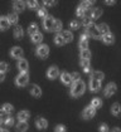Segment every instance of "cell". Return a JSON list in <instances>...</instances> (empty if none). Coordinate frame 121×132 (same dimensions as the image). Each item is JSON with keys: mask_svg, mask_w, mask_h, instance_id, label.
Returning a JSON list of instances; mask_svg holds the SVG:
<instances>
[{"mask_svg": "<svg viewBox=\"0 0 121 132\" xmlns=\"http://www.w3.org/2000/svg\"><path fill=\"white\" fill-rule=\"evenodd\" d=\"M85 89H86V86H85V83L80 79V81L74 82V83L72 84L71 94H72L73 97H80V96H82V94L85 93Z\"/></svg>", "mask_w": 121, "mask_h": 132, "instance_id": "cell-1", "label": "cell"}, {"mask_svg": "<svg viewBox=\"0 0 121 132\" xmlns=\"http://www.w3.org/2000/svg\"><path fill=\"white\" fill-rule=\"evenodd\" d=\"M86 34L88 37H91V38H95V39H100L101 38V34L99 31V29H97V25H95L93 23L91 24L90 27L86 28Z\"/></svg>", "mask_w": 121, "mask_h": 132, "instance_id": "cell-2", "label": "cell"}, {"mask_svg": "<svg viewBox=\"0 0 121 132\" xmlns=\"http://www.w3.org/2000/svg\"><path fill=\"white\" fill-rule=\"evenodd\" d=\"M28 82H29V76H28V73H19L18 77L15 78V83H17L19 87L27 86Z\"/></svg>", "mask_w": 121, "mask_h": 132, "instance_id": "cell-3", "label": "cell"}, {"mask_svg": "<svg viewBox=\"0 0 121 132\" xmlns=\"http://www.w3.org/2000/svg\"><path fill=\"white\" fill-rule=\"evenodd\" d=\"M48 54H49V47L48 45L42 44L37 48V55L39 58H46V57H48Z\"/></svg>", "mask_w": 121, "mask_h": 132, "instance_id": "cell-4", "label": "cell"}, {"mask_svg": "<svg viewBox=\"0 0 121 132\" xmlns=\"http://www.w3.org/2000/svg\"><path fill=\"white\" fill-rule=\"evenodd\" d=\"M117 91V87H116V84L115 83H109L107 86H106V88H105V96L106 97H111L112 94H115Z\"/></svg>", "mask_w": 121, "mask_h": 132, "instance_id": "cell-5", "label": "cell"}, {"mask_svg": "<svg viewBox=\"0 0 121 132\" xmlns=\"http://www.w3.org/2000/svg\"><path fill=\"white\" fill-rule=\"evenodd\" d=\"M58 74H59V71H58V68H57L56 65H53V67H49V68H48L47 77H48L49 79H54V78H57V77H58Z\"/></svg>", "mask_w": 121, "mask_h": 132, "instance_id": "cell-6", "label": "cell"}, {"mask_svg": "<svg viewBox=\"0 0 121 132\" xmlns=\"http://www.w3.org/2000/svg\"><path fill=\"white\" fill-rule=\"evenodd\" d=\"M95 113H96V108H93L90 104V106H88L87 108H85V111H83V118H86V120L92 118V117L95 116Z\"/></svg>", "mask_w": 121, "mask_h": 132, "instance_id": "cell-7", "label": "cell"}, {"mask_svg": "<svg viewBox=\"0 0 121 132\" xmlns=\"http://www.w3.org/2000/svg\"><path fill=\"white\" fill-rule=\"evenodd\" d=\"M101 88V82L100 81H96L93 78L90 79V89L91 92H99Z\"/></svg>", "mask_w": 121, "mask_h": 132, "instance_id": "cell-8", "label": "cell"}, {"mask_svg": "<svg viewBox=\"0 0 121 132\" xmlns=\"http://www.w3.org/2000/svg\"><path fill=\"white\" fill-rule=\"evenodd\" d=\"M53 23H54V19L52 18V16H47L44 20H43V25H44V28H46V30L50 31L52 30V28H53Z\"/></svg>", "mask_w": 121, "mask_h": 132, "instance_id": "cell-9", "label": "cell"}, {"mask_svg": "<svg viewBox=\"0 0 121 132\" xmlns=\"http://www.w3.org/2000/svg\"><path fill=\"white\" fill-rule=\"evenodd\" d=\"M35 126L39 128V130H46L48 127V122L46 118H42V117H38L37 121H35Z\"/></svg>", "mask_w": 121, "mask_h": 132, "instance_id": "cell-10", "label": "cell"}, {"mask_svg": "<svg viewBox=\"0 0 121 132\" xmlns=\"http://www.w3.org/2000/svg\"><path fill=\"white\" fill-rule=\"evenodd\" d=\"M28 62L25 59H19L18 62V69L20 71V73H27L28 72Z\"/></svg>", "mask_w": 121, "mask_h": 132, "instance_id": "cell-11", "label": "cell"}, {"mask_svg": "<svg viewBox=\"0 0 121 132\" xmlns=\"http://www.w3.org/2000/svg\"><path fill=\"white\" fill-rule=\"evenodd\" d=\"M13 8H14V10L17 11V13L23 11L25 9V3L24 1H14L13 3Z\"/></svg>", "mask_w": 121, "mask_h": 132, "instance_id": "cell-12", "label": "cell"}, {"mask_svg": "<svg viewBox=\"0 0 121 132\" xmlns=\"http://www.w3.org/2000/svg\"><path fill=\"white\" fill-rule=\"evenodd\" d=\"M10 23L6 16H0V30H6L9 28Z\"/></svg>", "mask_w": 121, "mask_h": 132, "instance_id": "cell-13", "label": "cell"}, {"mask_svg": "<svg viewBox=\"0 0 121 132\" xmlns=\"http://www.w3.org/2000/svg\"><path fill=\"white\" fill-rule=\"evenodd\" d=\"M97 29L100 31V34L103 37V35H106V34H109L110 33V28H109V25L107 24H100V25H97Z\"/></svg>", "mask_w": 121, "mask_h": 132, "instance_id": "cell-14", "label": "cell"}, {"mask_svg": "<svg viewBox=\"0 0 121 132\" xmlns=\"http://www.w3.org/2000/svg\"><path fill=\"white\" fill-rule=\"evenodd\" d=\"M11 57H13V58H20V59H21V57H23V49L19 48V47H14V48L11 49Z\"/></svg>", "mask_w": 121, "mask_h": 132, "instance_id": "cell-15", "label": "cell"}, {"mask_svg": "<svg viewBox=\"0 0 121 132\" xmlns=\"http://www.w3.org/2000/svg\"><path fill=\"white\" fill-rule=\"evenodd\" d=\"M30 93H32V96H34V97H40V96H42V89H40L39 86L33 84L32 88H30Z\"/></svg>", "mask_w": 121, "mask_h": 132, "instance_id": "cell-16", "label": "cell"}, {"mask_svg": "<svg viewBox=\"0 0 121 132\" xmlns=\"http://www.w3.org/2000/svg\"><path fill=\"white\" fill-rule=\"evenodd\" d=\"M61 35H62V38H63L64 43H70V42H72V39H73L72 33H71V31H68V30L62 31V33H61Z\"/></svg>", "mask_w": 121, "mask_h": 132, "instance_id": "cell-17", "label": "cell"}, {"mask_svg": "<svg viewBox=\"0 0 121 132\" xmlns=\"http://www.w3.org/2000/svg\"><path fill=\"white\" fill-rule=\"evenodd\" d=\"M101 15H102V9L100 8H96V9H93L92 10V14H91V20H96V19H99Z\"/></svg>", "mask_w": 121, "mask_h": 132, "instance_id": "cell-18", "label": "cell"}, {"mask_svg": "<svg viewBox=\"0 0 121 132\" xmlns=\"http://www.w3.org/2000/svg\"><path fill=\"white\" fill-rule=\"evenodd\" d=\"M28 118H29V112L28 111H20L18 113V120H19V122H27Z\"/></svg>", "mask_w": 121, "mask_h": 132, "instance_id": "cell-19", "label": "cell"}, {"mask_svg": "<svg viewBox=\"0 0 121 132\" xmlns=\"http://www.w3.org/2000/svg\"><path fill=\"white\" fill-rule=\"evenodd\" d=\"M111 112H112V114H115V116H120L121 114L120 103H114V104H112V107H111Z\"/></svg>", "mask_w": 121, "mask_h": 132, "instance_id": "cell-20", "label": "cell"}, {"mask_svg": "<svg viewBox=\"0 0 121 132\" xmlns=\"http://www.w3.org/2000/svg\"><path fill=\"white\" fill-rule=\"evenodd\" d=\"M61 81L63 82L64 84H71V74L70 73H67V72H63L62 74H61Z\"/></svg>", "mask_w": 121, "mask_h": 132, "instance_id": "cell-21", "label": "cell"}, {"mask_svg": "<svg viewBox=\"0 0 121 132\" xmlns=\"http://www.w3.org/2000/svg\"><path fill=\"white\" fill-rule=\"evenodd\" d=\"M91 78H93V79H96V81H102L103 78H105V76H103V73L102 72H99V71H93L92 72V74H91Z\"/></svg>", "mask_w": 121, "mask_h": 132, "instance_id": "cell-22", "label": "cell"}, {"mask_svg": "<svg viewBox=\"0 0 121 132\" xmlns=\"http://www.w3.org/2000/svg\"><path fill=\"white\" fill-rule=\"evenodd\" d=\"M80 64H81V67H82V69H83V72H86V73L90 72V61H87V59H81Z\"/></svg>", "mask_w": 121, "mask_h": 132, "instance_id": "cell-23", "label": "cell"}, {"mask_svg": "<svg viewBox=\"0 0 121 132\" xmlns=\"http://www.w3.org/2000/svg\"><path fill=\"white\" fill-rule=\"evenodd\" d=\"M102 40H103V43H106V44H112L115 42V38H114V35L111 33H109V34H106V35L102 37Z\"/></svg>", "mask_w": 121, "mask_h": 132, "instance_id": "cell-24", "label": "cell"}, {"mask_svg": "<svg viewBox=\"0 0 121 132\" xmlns=\"http://www.w3.org/2000/svg\"><path fill=\"white\" fill-rule=\"evenodd\" d=\"M38 33V25L35 24V23H33V24H30L29 28H28V34L29 35H34V34H37Z\"/></svg>", "mask_w": 121, "mask_h": 132, "instance_id": "cell-25", "label": "cell"}, {"mask_svg": "<svg viewBox=\"0 0 121 132\" xmlns=\"http://www.w3.org/2000/svg\"><path fill=\"white\" fill-rule=\"evenodd\" d=\"M23 34H24V31L21 29V27H17V28L14 29V37H15L17 39H21V38H23Z\"/></svg>", "mask_w": 121, "mask_h": 132, "instance_id": "cell-26", "label": "cell"}, {"mask_svg": "<svg viewBox=\"0 0 121 132\" xmlns=\"http://www.w3.org/2000/svg\"><path fill=\"white\" fill-rule=\"evenodd\" d=\"M6 18H8V20H9L10 24H17V23H18V15H17L15 13H10Z\"/></svg>", "mask_w": 121, "mask_h": 132, "instance_id": "cell-27", "label": "cell"}, {"mask_svg": "<svg viewBox=\"0 0 121 132\" xmlns=\"http://www.w3.org/2000/svg\"><path fill=\"white\" fill-rule=\"evenodd\" d=\"M17 130L20 132H25L28 130V123H27V122H19V123L17 125Z\"/></svg>", "mask_w": 121, "mask_h": 132, "instance_id": "cell-28", "label": "cell"}, {"mask_svg": "<svg viewBox=\"0 0 121 132\" xmlns=\"http://www.w3.org/2000/svg\"><path fill=\"white\" fill-rule=\"evenodd\" d=\"M61 30H62V21L61 20H54L52 31H61Z\"/></svg>", "mask_w": 121, "mask_h": 132, "instance_id": "cell-29", "label": "cell"}, {"mask_svg": "<svg viewBox=\"0 0 121 132\" xmlns=\"http://www.w3.org/2000/svg\"><path fill=\"white\" fill-rule=\"evenodd\" d=\"M3 122H4V125H5L6 127H10V126L14 125V118L10 117V116H6L5 118H3Z\"/></svg>", "mask_w": 121, "mask_h": 132, "instance_id": "cell-30", "label": "cell"}, {"mask_svg": "<svg viewBox=\"0 0 121 132\" xmlns=\"http://www.w3.org/2000/svg\"><path fill=\"white\" fill-rule=\"evenodd\" d=\"M38 16L46 19V18L48 16V11H47V9H46V8H38Z\"/></svg>", "mask_w": 121, "mask_h": 132, "instance_id": "cell-31", "label": "cell"}, {"mask_svg": "<svg viewBox=\"0 0 121 132\" xmlns=\"http://www.w3.org/2000/svg\"><path fill=\"white\" fill-rule=\"evenodd\" d=\"M1 108H3V112H4V113H8V114H9V113H11V112H13V110H14V108H13V106H11L10 103H5V104L1 107Z\"/></svg>", "mask_w": 121, "mask_h": 132, "instance_id": "cell-32", "label": "cell"}, {"mask_svg": "<svg viewBox=\"0 0 121 132\" xmlns=\"http://www.w3.org/2000/svg\"><path fill=\"white\" fill-rule=\"evenodd\" d=\"M92 5H93V1H83V3H81L80 6H81V8H82V9H83L85 11H86V10H88V9H90Z\"/></svg>", "mask_w": 121, "mask_h": 132, "instance_id": "cell-33", "label": "cell"}, {"mask_svg": "<svg viewBox=\"0 0 121 132\" xmlns=\"http://www.w3.org/2000/svg\"><path fill=\"white\" fill-rule=\"evenodd\" d=\"M42 40H43V35H42L40 33H37V34H34V35L32 37V42H33V43H40Z\"/></svg>", "mask_w": 121, "mask_h": 132, "instance_id": "cell-34", "label": "cell"}, {"mask_svg": "<svg viewBox=\"0 0 121 132\" xmlns=\"http://www.w3.org/2000/svg\"><path fill=\"white\" fill-rule=\"evenodd\" d=\"M90 57H91V52L87 49V51H81V59H87L90 61Z\"/></svg>", "mask_w": 121, "mask_h": 132, "instance_id": "cell-35", "label": "cell"}, {"mask_svg": "<svg viewBox=\"0 0 121 132\" xmlns=\"http://www.w3.org/2000/svg\"><path fill=\"white\" fill-rule=\"evenodd\" d=\"M101 104H102V102H101L100 98H93L92 102H91V106L93 108H99V107H101Z\"/></svg>", "mask_w": 121, "mask_h": 132, "instance_id": "cell-36", "label": "cell"}, {"mask_svg": "<svg viewBox=\"0 0 121 132\" xmlns=\"http://www.w3.org/2000/svg\"><path fill=\"white\" fill-rule=\"evenodd\" d=\"M54 43H56L57 45H63V44H64V40H63V38H62L61 34H57V35L54 37Z\"/></svg>", "mask_w": 121, "mask_h": 132, "instance_id": "cell-37", "label": "cell"}, {"mask_svg": "<svg viewBox=\"0 0 121 132\" xmlns=\"http://www.w3.org/2000/svg\"><path fill=\"white\" fill-rule=\"evenodd\" d=\"M27 5L29 6L32 10L38 9V3H37V1H32V0H29V1H27Z\"/></svg>", "mask_w": 121, "mask_h": 132, "instance_id": "cell-38", "label": "cell"}, {"mask_svg": "<svg viewBox=\"0 0 121 132\" xmlns=\"http://www.w3.org/2000/svg\"><path fill=\"white\" fill-rule=\"evenodd\" d=\"M80 49L81 51H87V49H88V42L80 40Z\"/></svg>", "mask_w": 121, "mask_h": 132, "instance_id": "cell-39", "label": "cell"}, {"mask_svg": "<svg viewBox=\"0 0 121 132\" xmlns=\"http://www.w3.org/2000/svg\"><path fill=\"white\" fill-rule=\"evenodd\" d=\"M76 14H77V16H78V18H82V19H83V18H85V14H86V11L83 10L81 6H78V8H77V11H76Z\"/></svg>", "mask_w": 121, "mask_h": 132, "instance_id": "cell-40", "label": "cell"}, {"mask_svg": "<svg viewBox=\"0 0 121 132\" xmlns=\"http://www.w3.org/2000/svg\"><path fill=\"white\" fill-rule=\"evenodd\" d=\"M82 24L87 28V27H90L91 24H92V20H91V18H87V16H85L83 19H82Z\"/></svg>", "mask_w": 121, "mask_h": 132, "instance_id": "cell-41", "label": "cell"}, {"mask_svg": "<svg viewBox=\"0 0 121 132\" xmlns=\"http://www.w3.org/2000/svg\"><path fill=\"white\" fill-rule=\"evenodd\" d=\"M71 81L73 82H77V81H80V73H77V72H74V73H72L71 74Z\"/></svg>", "mask_w": 121, "mask_h": 132, "instance_id": "cell-42", "label": "cell"}, {"mask_svg": "<svg viewBox=\"0 0 121 132\" xmlns=\"http://www.w3.org/2000/svg\"><path fill=\"white\" fill-rule=\"evenodd\" d=\"M6 71H8V63L0 62V72H1V73H5Z\"/></svg>", "mask_w": 121, "mask_h": 132, "instance_id": "cell-43", "label": "cell"}, {"mask_svg": "<svg viewBox=\"0 0 121 132\" xmlns=\"http://www.w3.org/2000/svg\"><path fill=\"white\" fill-rule=\"evenodd\" d=\"M70 27L73 29V30H76V29H78V28H80V23H78L77 20H73V21H71Z\"/></svg>", "mask_w": 121, "mask_h": 132, "instance_id": "cell-44", "label": "cell"}, {"mask_svg": "<svg viewBox=\"0 0 121 132\" xmlns=\"http://www.w3.org/2000/svg\"><path fill=\"white\" fill-rule=\"evenodd\" d=\"M54 132H66V127L63 125H58L56 128H54Z\"/></svg>", "mask_w": 121, "mask_h": 132, "instance_id": "cell-45", "label": "cell"}, {"mask_svg": "<svg viewBox=\"0 0 121 132\" xmlns=\"http://www.w3.org/2000/svg\"><path fill=\"white\" fill-rule=\"evenodd\" d=\"M100 132H109V127H107V125H105V123H102L100 125Z\"/></svg>", "mask_w": 121, "mask_h": 132, "instance_id": "cell-46", "label": "cell"}, {"mask_svg": "<svg viewBox=\"0 0 121 132\" xmlns=\"http://www.w3.org/2000/svg\"><path fill=\"white\" fill-rule=\"evenodd\" d=\"M43 4L47 5V6H52V5H56L57 3L56 1H43Z\"/></svg>", "mask_w": 121, "mask_h": 132, "instance_id": "cell-47", "label": "cell"}, {"mask_svg": "<svg viewBox=\"0 0 121 132\" xmlns=\"http://www.w3.org/2000/svg\"><path fill=\"white\" fill-rule=\"evenodd\" d=\"M87 39H88V35H87L86 33L81 34V39H80V40H87Z\"/></svg>", "mask_w": 121, "mask_h": 132, "instance_id": "cell-48", "label": "cell"}, {"mask_svg": "<svg viewBox=\"0 0 121 132\" xmlns=\"http://www.w3.org/2000/svg\"><path fill=\"white\" fill-rule=\"evenodd\" d=\"M4 78H5L4 73H1V72H0V82H1V81H4Z\"/></svg>", "mask_w": 121, "mask_h": 132, "instance_id": "cell-49", "label": "cell"}, {"mask_svg": "<svg viewBox=\"0 0 121 132\" xmlns=\"http://www.w3.org/2000/svg\"><path fill=\"white\" fill-rule=\"evenodd\" d=\"M106 4H107V5H114L115 1H106Z\"/></svg>", "mask_w": 121, "mask_h": 132, "instance_id": "cell-50", "label": "cell"}, {"mask_svg": "<svg viewBox=\"0 0 121 132\" xmlns=\"http://www.w3.org/2000/svg\"><path fill=\"white\" fill-rule=\"evenodd\" d=\"M112 132H121V130H120V128H117V127H116V128H114V130H112Z\"/></svg>", "mask_w": 121, "mask_h": 132, "instance_id": "cell-51", "label": "cell"}, {"mask_svg": "<svg viewBox=\"0 0 121 132\" xmlns=\"http://www.w3.org/2000/svg\"><path fill=\"white\" fill-rule=\"evenodd\" d=\"M3 122V117H1V114H0V123Z\"/></svg>", "mask_w": 121, "mask_h": 132, "instance_id": "cell-52", "label": "cell"}, {"mask_svg": "<svg viewBox=\"0 0 121 132\" xmlns=\"http://www.w3.org/2000/svg\"><path fill=\"white\" fill-rule=\"evenodd\" d=\"M1 113H3V108L0 107V114H1Z\"/></svg>", "mask_w": 121, "mask_h": 132, "instance_id": "cell-53", "label": "cell"}, {"mask_svg": "<svg viewBox=\"0 0 121 132\" xmlns=\"http://www.w3.org/2000/svg\"><path fill=\"white\" fill-rule=\"evenodd\" d=\"M3 132H8V131H6V130H4V131H3Z\"/></svg>", "mask_w": 121, "mask_h": 132, "instance_id": "cell-54", "label": "cell"}, {"mask_svg": "<svg viewBox=\"0 0 121 132\" xmlns=\"http://www.w3.org/2000/svg\"><path fill=\"white\" fill-rule=\"evenodd\" d=\"M0 132H3V130H0Z\"/></svg>", "mask_w": 121, "mask_h": 132, "instance_id": "cell-55", "label": "cell"}]
</instances>
